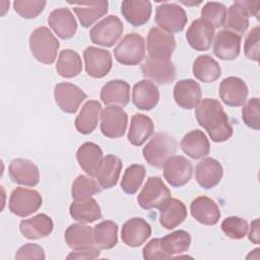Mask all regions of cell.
<instances>
[{
  "label": "cell",
  "mask_w": 260,
  "mask_h": 260,
  "mask_svg": "<svg viewBox=\"0 0 260 260\" xmlns=\"http://www.w3.org/2000/svg\"><path fill=\"white\" fill-rule=\"evenodd\" d=\"M195 117L214 142H223L233 135V127L221 104L215 99H203L195 107Z\"/></svg>",
  "instance_id": "1"
},
{
  "label": "cell",
  "mask_w": 260,
  "mask_h": 260,
  "mask_svg": "<svg viewBox=\"0 0 260 260\" xmlns=\"http://www.w3.org/2000/svg\"><path fill=\"white\" fill-rule=\"evenodd\" d=\"M60 47L59 41L46 26H40L29 36V49L32 56L41 63L52 64Z\"/></svg>",
  "instance_id": "2"
},
{
  "label": "cell",
  "mask_w": 260,
  "mask_h": 260,
  "mask_svg": "<svg viewBox=\"0 0 260 260\" xmlns=\"http://www.w3.org/2000/svg\"><path fill=\"white\" fill-rule=\"evenodd\" d=\"M178 143L176 139L166 132H158L143 147L144 159L154 168H161L166 160L176 153Z\"/></svg>",
  "instance_id": "3"
},
{
  "label": "cell",
  "mask_w": 260,
  "mask_h": 260,
  "mask_svg": "<svg viewBox=\"0 0 260 260\" xmlns=\"http://www.w3.org/2000/svg\"><path fill=\"white\" fill-rule=\"evenodd\" d=\"M116 60L127 66L138 65L145 57L144 39L136 34L126 35L114 50Z\"/></svg>",
  "instance_id": "4"
},
{
  "label": "cell",
  "mask_w": 260,
  "mask_h": 260,
  "mask_svg": "<svg viewBox=\"0 0 260 260\" xmlns=\"http://www.w3.org/2000/svg\"><path fill=\"white\" fill-rule=\"evenodd\" d=\"M155 22L160 29L169 32H179L187 24L188 17L183 7L177 3L165 2L155 9Z\"/></svg>",
  "instance_id": "5"
},
{
  "label": "cell",
  "mask_w": 260,
  "mask_h": 260,
  "mask_svg": "<svg viewBox=\"0 0 260 260\" xmlns=\"http://www.w3.org/2000/svg\"><path fill=\"white\" fill-rule=\"evenodd\" d=\"M171 191L160 177L151 176L147 179L142 190L137 196V202L143 209L159 208L171 197Z\"/></svg>",
  "instance_id": "6"
},
{
  "label": "cell",
  "mask_w": 260,
  "mask_h": 260,
  "mask_svg": "<svg viewBox=\"0 0 260 260\" xmlns=\"http://www.w3.org/2000/svg\"><path fill=\"white\" fill-rule=\"evenodd\" d=\"M42 203L43 198L38 191L17 187L10 194L8 206L14 215L25 217L38 211Z\"/></svg>",
  "instance_id": "7"
},
{
  "label": "cell",
  "mask_w": 260,
  "mask_h": 260,
  "mask_svg": "<svg viewBox=\"0 0 260 260\" xmlns=\"http://www.w3.org/2000/svg\"><path fill=\"white\" fill-rule=\"evenodd\" d=\"M124 25L116 15H109L99 21L89 30V38L95 45L104 47L114 46L123 34Z\"/></svg>",
  "instance_id": "8"
},
{
  "label": "cell",
  "mask_w": 260,
  "mask_h": 260,
  "mask_svg": "<svg viewBox=\"0 0 260 260\" xmlns=\"http://www.w3.org/2000/svg\"><path fill=\"white\" fill-rule=\"evenodd\" d=\"M142 75L156 84H169L176 78V68L171 60L147 56L141 65Z\"/></svg>",
  "instance_id": "9"
},
{
  "label": "cell",
  "mask_w": 260,
  "mask_h": 260,
  "mask_svg": "<svg viewBox=\"0 0 260 260\" xmlns=\"http://www.w3.org/2000/svg\"><path fill=\"white\" fill-rule=\"evenodd\" d=\"M127 113L119 106H107L101 113V131L108 138H120L125 134Z\"/></svg>",
  "instance_id": "10"
},
{
  "label": "cell",
  "mask_w": 260,
  "mask_h": 260,
  "mask_svg": "<svg viewBox=\"0 0 260 260\" xmlns=\"http://www.w3.org/2000/svg\"><path fill=\"white\" fill-rule=\"evenodd\" d=\"M162 168L166 181L176 188L186 185L190 181L193 173L192 162L183 155L169 157Z\"/></svg>",
  "instance_id": "11"
},
{
  "label": "cell",
  "mask_w": 260,
  "mask_h": 260,
  "mask_svg": "<svg viewBox=\"0 0 260 260\" xmlns=\"http://www.w3.org/2000/svg\"><path fill=\"white\" fill-rule=\"evenodd\" d=\"M146 49L150 57L171 60L176 49V41L172 34L153 26L148 31Z\"/></svg>",
  "instance_id": "12"
},
{
  "label": "cell",
  "mask_w": 260,
  "mask_h": 260,
  "mask_svg": "<svg viewBox=\"0 0 260 260\" xmlns=\"http://www.w3.org/2000/svg\"><path fill=\"white\" fill-rule=\"evenodd\" d=\"M87 98L86 93L77 85L70 82H60L55 85L54 99L57 106L65 113L74 114L80 104Z\"/></svg>",
  "instance_id": "13"
},
{
  "label": "cell",
  "mask_w": 260,
  "mask_h": 260,
  "mask_svg": "<svg viewBox=\"0 0 260 260\" xmlns=\"http://www.w3.org/2000/svg\"><path fill=\"white\" fill-rule=\"evenodd\" d=\"M83 57L85 71L90 77L102 78L112 69V55L108 50L89 46L84 50Z\"/></svg>",
  "instance_id": "14"
},
{
  "label": "cell",
  "mask_w": 260,
  "mask_h": 260,
  "mask_svg": "<svg viewBox=\"0 0 260 260\" xmlns=\"http://www.w3.org/2000/svg\"><path fill=\"white\" fill-rule=\"evenodd\" d=\"M214 37V27L203 18L192 21L186 31L189 45L196 51H207L210 49Z\"/></svg>",
  "instance_id": "15"
},
{
  "label": "cell",
  "mask_w": 260,
  "mask_h": 260,
  "mask_svg": "<svg viewBox=\"0 0 260 260\" xmlns=\"http://www.w3.org/2000/svg\"><path fill=\"white\" fill-rule=\"evenodd\" d=\"M248 86L243 79L236 76L224 78L219 84V98L230 107L243 106L248 96Z\"/></svg>",
  "instance_id": "16"
},
{
  "label": "cell",
  "mask_w": 260,
  "mask_h": 260,
  "mask_svg": "<svg viewBox=\"0 0 260 260\" xmlns=\"http://www.w3.org/2000/svg\"><path fill=\"white\" fill-rule=\"evenodd\" d=\"M8 172L11 181L18 185L34 187L40 182V172L37 165L26 158L12 159Z\"/></svg>",
  "instance_id": "17"
},
{
  "label": "cell",
  "mask_w": 260,
  "mask_h": 260,
  "mask_svg": "<svg viewBox=\"0 0 260 260\" xmlns=\"http://www.w3.org/2000/svg\"><path fill=\"white\" fill-rule=\"evenodd\" d=\"M151 235L150 224L141 217H132L122 226L121 239L129 247L141 246Z\"/></svg>",
  "instance_id": "18"
},
{
  "label": "cell",
  "mask_w": 260,
  "mask_h": 260,
  "mask_svg": "<svg viewBox=\"0 0 260 260\" xmlns=\"http://www.w3.org/2000/svg\"><path fill=\"white\" fill-rule=\"evenodd\" d=\"M241 36L228 30H219L214 39L213 53L214 55L225 61L235 60L240 55Z\"/></svg>",
  "instance_id": "19"
},
{
  "label": "cell",
  "mask_w": 260,
  "mask_h": 260,
  "mask_svg": "<svg viewBox=\"0 0 260 260\" xmlns=\"http://www.w3.org/2000/svg\"><path fill=\"white\" fill-rule=\"evenodd\" d=\"M48 23L54 32L62 40L72 38L77 30V22L71 10L66 7L54 9L48 18Z\"/></svg>",
  "instance_id": "20"
},
{
  "label": "cell",
  "mask_w": 260,
  "mask_h": 260,
  "mask_svg": "<svg viewBox=\"0 0 260 260\" xmlns=\"http://www.w3.org/2000/svg\"><path fill=\"white\" fill-rule=\"evenodd\" d=\"M174 100L176 104L186 110L195 108L201 101V87L193 79L179 80L174 86Z\"/></svg>",
  "instance_id": "21"
},
{
  "label": "cell",
  "mask_w": 260,
  "mask_h": 260,
  "mask_svg": "<svg viewBox=\"0 0 260 260\" xmlns=\"http://www.w3.org/2000/svg\"><path fill=\"white\" fill-rule=\"evenodd\" d=\"M222 175L223 169L221 164L212 157L200 160L195 169L197 183L206 190L215 187L222 179Z\"/></svg>",
  "instance_id": "22"
},
{
  "label": "cell",
  "mask_w": 260,
  "mask_h": 260,
  "mask_svg": "<svg viewBox=\"0 0 260 260\" xmlns=\"http://www.w3.org/2000/svg\"><path fill=\"white\" fill-rule=\"evenodd\" d=\"M191 215L200 223L214 225L220 218V210L217 204L209 197L199 196L190 204Z\"/></svg>",
  "instance_id": "23"
},
{
  "label": "cell",
  "mask_w": 260,
  "mask_h": 260,
  "mask_svg": "<svg viewBox=\"0 0 260 260\" xmlns=\"http://www.w3.org/2000/svg\"><path fill=\"white\" fill-rule=\"evenodd\" d=\"M132 101L134 106L139 110H152L159 101V91L157 86L147 79L138 81L134 84L132 89Z\"/></svg>",
  "instance_id": "24"
},
{
  "label": "cell",
  "mask_w": 260,
  "mask_h": 260,
  "mask_svg": "<svg viewBox=\"0 0 260 260\" xmlns=\"http://www.w3.org/2000/svg\"><path fill=\"white\" fill-rule=\"evenodd\" d=\"M180 146L183 152L193 159L203 158L210 151V143L207 136L198 129L186 133L180 142Z\"/></svg>",
  "instance_id": "25"
},
{
  "label": "cell",
  "mask_w": 260,
  "mask_h": 260,
  "mask_svg": "<svg viewBox=\"0 0 260 260\" xmlns=\"http://www.w3.org/2000/svg\"><path fill=\"white\" fill-rule=\"evenodd\" d=\"M68 3L74 5L73 11L76 13L83 27H89L99 18L107 14L108 7H109V3L106 0L68 2Z\"/></svg>",
  "instance_id": "26"
},
{
  "label": "cell",
  "mask_w": 260,
  "mask_h": 260,
  "mask_svg": "<svg viewBox=\"0 0 260 260\" xmlns=\"http://www.w3.org/2000/svg\"><path fill=\"white\" fill-rule=\"evenodd\" d=\"M80 168L89 176H95L102 166L104 155L102 148L93 142H84L76 151Z\"/></svg>",
  "instance_id": "27"
},
{
  "label": "cell",
  "mask_w": 260,
  "mask_h": 260,
  "mask_svg": "<svg viewBox=\"0 0 260 260\" xmlns=\"http://www.w3.org/2000/svg\"><path fill=\"white\" fill-rule=\"evenodd\" d=\"M54 229L52 218L44 213L37 214L28 219H23L19 223L22 236L28 240H37L48 237Z\"/></svg>",
  "instance_id": "28"
},
{
  "label": "cell",
  "mask_w": 260,
  "mask_h": 260,
  "mask_svg": "<svg viewBox=\"0 0 260 260\" xmlns=\"http://www.w3.org/2000/svg\"><path fill=\"white\" fill-rule=\"evenodd\" d=\"M101 100L105 105L125 107L130 101V85L125 80L108 81L101 89Z\"/></svg>",
  "instance_id": "29"
},
{
  "label": "cell",
  "mask_w": 260,
  "mask_h": 260,
  "mask_svg": "<svg viewBox=\"0 0 260 260\" xmlns=\"http://www.w3.org/2000/svg\"><path fill=\"white\" fill-rule=\"evenodd\" d=\"M151 3L147 0H125L121 4V13L133 26L145 24L151 16Z\"/></svg>",
  "instance_id": "30"
},
{
  "label": "cell",
  "mask_w": 260,
  "mask_h": 260,
  "mask_svg": "<svg viewBox=\"0 0 260 260\" xmlns=\"http://www.w3.org/2000/svg\"><path fill=\"white\" fill-rule=\"evenodd\" d=\"M187 217L185 204L176 198H170L159 207V222L166 230H174Z\"/></svg>",
  "instance_id": "31"
},
{
  "label": "cell",
  "mask_w": 260,
  "mask_h": 260,
  "mask_svg": "<svg viewBox=\"0 0 260 260\" xmlns=\"http://www.w3.org/2000/svg\"><path fill=\"white\" fill-rule=\"evenodd\" d=\"M102 106L98 101H87L75 118V128L81 134L91 133L98 126Z\"/></svg>",
  "instance_id": "32"
},
{
  "label": "cell",
  "mask_w": 260,
  "mask_h": 260,
  "mask_svg": "<svg viewBox=\"0 0 260 260\" xmlns=\"http://www.w3.org/2000/svg\"><path fill=\"white\" fill-rule=\"evenodd\" d=\"M65 242L73 251L91 248L94 246L93 230L85 224L73 223L65 231Z\"/></svg>",
  "instance_id": "33"
},
{
  "label": "cell",
  "mask_w": 260,
  "mask_h": 260,
  "mask_svg": "<svg viewBox=\"0 0 260 260\" xmlns=\"http://www.w3.org/2000/svg\"><path fill=\"white\" fill-rule=\"evenodd\" d=\"M71 217L81 223H91L102 218L101 207L92 197L74 200L69 206Z\"/></svg>",
  "instance_id": "34"
},
{
  "label": "cell",
  "mask_w": 260,
  "mask_h": 260,
  "mask_svg": "<svg viewBox=\"0 0 260 260\" xmlns=\"http://www.w3.org/2000/svg\"><path fill=\"white\" fill-rule=\"evenodd\" d=\"M154 132V124L150 117L144 114H135L131 118L128 131V140L135 146L142 145Z\"/></svg>",
  "instance_id": "35"
},
{
  "label": "cell",
  "mask_w": 260,
  "mask_h": 260,
  "mask_svg": "<svg viewBox=\"0 0 260 260\" xmlns=\"http://www.w3.org/2000/svg\"><path fill=\"white\" fill-rule=\"evenodd\" d=\"M121 170L122 160L114 154H107L104 156L102 166L95 175L98 183L103 189L114 187L118 183Z\"/></svg>",
  "instance_id": "36"
},
{
  "label": "cell",
  "mask_w": 260,
  "mask_h": 260,
  "mask_svg": "<svg viewBox=\"0 0 260 260\" xmlns=\"http://www.w3.org/2000/svg\"><path fill=\"white\" fill-rule=\"evenodd\" d=\"M192 72L195 78L202 82H213L221 75V68L217 61L209 55H200L193 62Z\"/></svg>",
  "instance_id": "37"
},
{
  "label": "cell",
  "mask_w": 260,
  "mask_h": 260,
  "mask_svg": "<svg viewBox=\"0 0 260 260\" xmlns=\"http://www.w3.org/2000/svg\"><path fill=\"white\" fill-rule=\"evenodd\" d=\"M249 13L241 1H235L226 11L225 29L242 36L249 27Z\"/></svg>",
  "instance_id": "38"
},
{
  "label": "cell",
  "mask_w": 260,
  "mask_h": 260,
  "mask_svg": "<svg viewBox=\"0 0 260 260\" xmlns=\"http://www.w3.org/2000/svg\"><path fill=\"white\" fill-rule=\"evenodd\" d=\"M57 73L64 78L77 76L82 70V62L79 54L71 49H65L60 52L57 64Z\"/></svg>",
  "instance_id": "39"
},
{
  "label": "cell",
  "mask_w": 260,
  "mask_h": 260,
  "mask_svg": "<svg viewBox=\"0 0 260 260\" xmlns=\"http://www.w3.org/2000/svg\"><path fill=\"white\" fill-rule=\"evenodd\" d=\"M94 245L99 249L109 250L118 242V224L113 220H104L93 228Z\"/></svg>",
  "instance_id": "40"
},
{
  "label": "cell",
  "mask_w": 260,
  "mask_h": 260,
  "mask_svg": "<svg viewBox=\"0 0 260 260\" xmlns=\"http://www.w3.org/2000/svg\"><path fill=\"white\" fill-rule=\"evenodd\" d=\"M160 241L165 252L173 258V255L184 253L189 249L191 245V236L188 232L179 230L166 235Z\"/></svg>",
  "instance_id": "41"
},
{
  "label": "cell",
  "mask_w": 260,
  "mask_h": 260,
  "mask_svg": "<svg viewBox=\"0 0 260 260\" xmlns=\"http://www.w3.org/2000/svg\"><path fill=\"white\" fill-rule=\"evenodd\" d=\"M145 177V168L143 165L134 164L129 166L121 180L122 190L129 195L135 194L140 188Z\"/></svg>",
  "instance_id": "42"
},
{
  "label": "cell",
  "mask_w": 260,
  "mask_h": 260,
  "mask_svg": "<svg viewBox=\"0 0 260 260\" xmlns=\"http://www.w3.org/2000/svg\"><path fill=\"white\" fill-rule=\"evenodd\" d=\"M102 191V187L98 181L92 178L79 175L72 183L71 187V196L74 200H82L91 197L94 194H98Z\"/></svg>",
  "instance_id": "43"
},
{
  "label": "cell",
  "mask_w": 260,
  "mask_h": 260,
  "mask_svg": "<svg viewBox=\"0 0 260 260\" xmlns=\"http://www.w3.org/2000/svg\"><path fill=\"white\" fill-rule=\"evenodd\" d=\"M201 18L211 23L214 28L223 26L226 18V7L220 2H206L201 9Z\"/></svg>",
  "instance_id": "44"
},
{
  "label": "cell",
  "mask_w": 260,
  "mask_h": 260,
  "mask_svg": "<svg viewBox=\"0 0 260 260\" xmlns=\"http://www.w3.org/2000/svg\"><path fill=\"white\" fill-rule=\"evenodd\" d=\"M221 231L225 236L233 240L243 239L248 233V222L238 216H229L221 222Z\"/></svg>",
  "instance_id": "45"
},
{
  "label": "cell",
  "mask_w": 260,
  "mask_h": 260,
  "mask_svg": "<svg viewBox=\"0 0 260 260\" xmlns=\"http://www.w3.org/2000/svg\"><path fill=\"white\" fill-rule=\"evenodd\" d=\"M47 2L41 0H16L13 2L15 12L22 18L31 19L40 15Z\"/></svg>",
  "instance_id": "46"
},
{
  "label": "cell",
  "mask_w": 260,
  "mask_h": 260,
  "mask_svg": "<svg viewBox=\"0 0 260 260\" xmlns=\"http://www.w3.org/2000/svg\"><path fill=\"white\" fill-rule=\"evenodd\" d=\"M242 119L249 128L253 130L260 129V101L258 98H252L244 105Z\"/></svg>",
  "instance_id": "47"
},
{
  "label": "cell",
  "mask_w": 260,
  "mask_h": 260,
  "mask_svg": "<svg viewBox=\"0 0 260 260\" xmlns=\"http://www.w3.org/2000/svg\"><path fill=\"white\" fill-rule=\"evenodd\" d=\"M259 25L252 28L245 40L244 43V53L245 56L253 61L259 60Z\"/></svg>",
  "instance_id": "48"
},
{
  "label": "cell",
  "mask_w": 260,
  "mask_h": 260,
  "mask_svg": "<svg viewBox=\"0 0 260 260\" xmlns=\"http://www.w3.org/2000/svg\"><path fill=\"white\" fill-rule=\"evenodd\" d=\"M143 258L146 260L154 259H171L161 247V241L158 238L150 240L142 250Z\"/></svg>",
  "instance_id": "49"
},
{
  "label": "cell",
  "mask_w": 260,
  "mask_h": 260,
  "mask_svg": "<svg viewBox=\"0 0 260 260\" xmlns=\"http://www.w3.org/2000/svg\"><path fill=\"white\" fill-rule=\"evenodd\" d=\"M46 258L44 249L37 244L27 243L21 246L15 254V259H38L44 260Z\"/></svg>",
  "instance_id": "50"
},
{
  "label": "cell",
  "mask_w": 260,
  "mask_h": 260,
  "mask_svg": "<svg viewBox=\"0 0 260 260\" xmlns=\"http://www.w3.org/2000/svg\"><path fill=\"white\" fill-rule=\"evenodd\" d=\"M100 249L93 246L91 248L73 251L67 256V259H95L100 256Z\"/></svg>",
  "instance_id": "51"
},
{
  "label": "cell",
  "mask_w": 260,
  "mask_h": 260,
  "mask_svg": "<svg viewBox=\"0 0 260 260\" xmlns=\"http://www.w3.org/2000/svg\"><path fill=\"white\" fill-rule=\"evenodd\" d=\"M259 218L254 219L251 222V228L249 232V240L254 244H259L260 242V232H259Z\"/></svg>",
  "instance_id": "52"
},
{
  "label": "cell",
  "mask_w": 260,
  "mask_h": 260,
  "mask_svg": "<svg viewBox=\"0 0 260 260\" xmlns=\"http://www.w3.org/2000/svg\"><path fill=\"white\" fill-rule=\"evenodd\" d=\"M241 3L246 8L249 15H253L256 18L259 17L260 1H243V0H241Z\"/></svg>",
  "instance_id": "53"
},
{
  "label": "cell",
  "mask_w": 260,
  "mask_h": 260,
  "mask_svg": "<svg viewBox=\"0 0 260 260\" xmlns=\"http://www.w3.org/2000/svg\"><path fill=\"white\" fill-rule=\"evenodd\" d=\"M181 3H183V4H185V5H191L190 3H186V2H184V1H182ZM200 3H201V2H198V3H192V4H193V5H198V4H200Z\"/></svg>",
  "instance_id": "54"
}]
</instances>
